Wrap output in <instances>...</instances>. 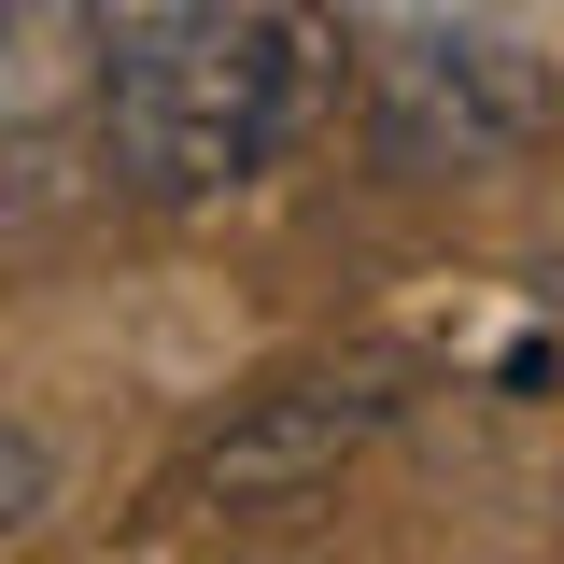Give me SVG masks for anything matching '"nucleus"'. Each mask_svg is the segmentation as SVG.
Masks as SVG:
<instances>
[{
  "mask_svg": "<svg viewBox=\"0 0 564 564\" xmlns=\"http://www.w3.org/2000/svg\"><path fill=\"white\" fill-rule=\"evenodd\" d=\"M325 99V29L296 0H226L198 29L99 43V170L141 212H198L269 184Z\"/></svg>",
  "mask_w": 564,
  "mask_h": 564,
  "instance_id": "nucleus-1",
  "label": "nucleus"
},
{
  "mask_svg": "<svg viewBox=\"0 0 564 564\" xmlns=\"http://www.w3.org/2000/svg\"><path fill=\"white\" fill-rule=\"evenodd\" d=\"M352 128L395 184H508L564 141V57L522 43L508 14H423V29H367V85Z\"/></svg>",
  "mask_w": 564,
  "mask_h": 564,
  "instance_id": "nucleus-2",
  "label": "nucleus"
},
{
  "mask_svg": "<svg viewBox=\"0 0 564 564\" xmlns=\"http://www.w3.org/2000/svg\"><path fill=\"white\" fill-rule=\"evenodd\" d=\"M410 410V367L395 352H311V367H282L254 381L240 410H212L184 452H170V480L155 508L170 522H296L311 494H339L381 437Z\"/></svg>",
  "mask_w": 564,
  "mask_h": 564,
  "instance_id": "nucleus-3",
  "label": "nucleus"
},
{
  "mask_svg": "<svg viewBox=\"0 0 564 564\" xmlns=\"http://www.w3.org/2000/svg\"><path fill=\"white\" fill-rule=\"evenodd\" d=\"M43 522H57V437L0 410V551H14V536H43Z\"/></svg>",
  "mask_w": 564,
  "mask_h": 564,
  "instance_id": "nucleus-4",
  "label": "nucleus"
},
{
  "mask_svg": "<svg viewBox=\"0 0 564 564\" xmlns=\"http://www.w3.org/2000/svg\"><path fill=\"white\" fill-rule=\"evenodd\" d=\"M198 14H226V0H85L99 43H155V29H198Z\"/></svg>",
  "mask_w": 564,
  "mask_h": 564,
  "instance_id": "nucleus-5",
  "label": "nucleus"
},
{
  "mask_svg": "<svg viewBox=\"0 0 564 564\" xmlns=\"http://www.w3.org/2000/svg\"><path fill=\"white\" fill-rule=\"evenodd\" d=\"M367 29H423V14H480V0H352Z\"/></svg>",
  "mask_w": 564,
  "mask_h": 564,
  "instance_id": "nucleus-6",
  "label": "nucleus"
}]
</instances>
